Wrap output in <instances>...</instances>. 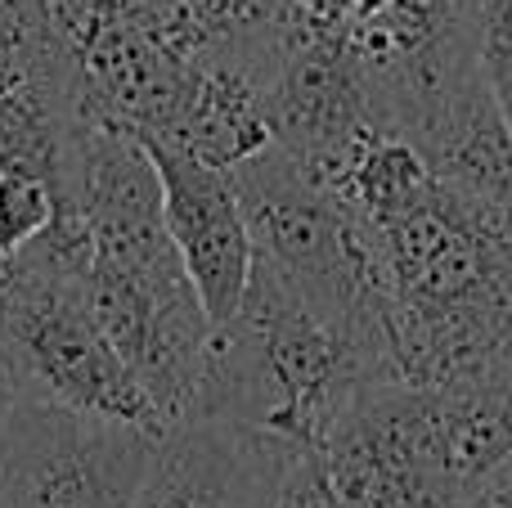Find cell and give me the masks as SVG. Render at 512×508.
<instances>
[{
	"instance_id": "obj_11",
	"label": "cell",
	"mask_w": 512,
	"mask_h": 508,
	"mask_svg": "<svg viewBox=\"0 0 512 508\" xmlns=\"http://www.w3.org/2000/svg\"><path fill=\"white\" fill-rule=\"evenodd\" d=\"M477 68L495 99L499 117L512 131V0H481V32H477Z\"/></svg>"
},
{
	"instance_id": "obj_3",
	"label": "cell",
	"mask_w": 512,
	"mask_h": 508,
	"mask_svg": "<svg viewBox=\"0 0 512 508\" xmlns=\"http://www.w3.org/2000/svg\"><path fill=\"white\" fill-rule=\"evenodd\" d=\"M0 396L131 419L162 437L140 378L99 320L68 216L0 266Z\"/></svg>"
},
{
	"instance_id": "obj_10",
	"label": "cell",
	"mask_w": 512,
	"mask_h": 508,
	"mask_svg": "<svg viewBox=\"0 0 512 508\" xmlns=\"http://www.w3.org/2000/svg\"><path fill=\"white\" fill-rule=\"evenodd\" d=\"M162 32L189 59H234L279 72L292 36V0H149Z\"/></svg>"
},
{
	"instance_id": "obj_14",
	"label": "cell",
	"mask_w": 512,
	"mask_h": 508,
	"mask_svg": "<svg viewBox=\"0 0 512 508\" xmlns=\"http://www.w3.org/2000/svg\"><path fill=\"white\" fill-rule=\"evenodd\" d=\"M468 508H512V464L490 486H481V491L472 495Z\"/></svg>"
},
{
	"instance_id": "obj_9",
	"label": "cell",
	"mask_w": 512,
	"mask_h": 508,
	"mask_svg": "<svg viewBox=\"0 0 512 508\" xmlns=\"http://www.w3.org/2000/svg\"><path fill=\"white\" fill-rule=\"evenodd\" d=\"M301 446L230 423L189 419L158 437L131 508H256Z\"/></svg>"
},
{
	"instance_id": "obj_4",
	"label": "cell",
	"mask_w": 512,
	"mask_h": 508,
	"mask_svg": "<svg viewBox=\"0 0 512 508\" xmlns=\"http://www.w3.org/2000/svg\"><path fill=\"white\" fill-rule=\"evenodd\" d=\"M230 176L243 198L256 261L288 279L310 311L346 329L378 360L382 374L400 383L382 311L378 252L360 216L333 189L315 185L279 144L234 167Z\"/></svg>"
},
{
	"instance_id": "obj_13",
	"label": "cell",
	"mask_w": 512,
	"mask_h": 508,
	"mask_svg": "<svg viewBox=\"0 0 512 508\" xmlns=\"http://www.w3.org/2000/svg\"><path fill=\"white\" fill-rule=\"evenodd\" d=\"M355 0H292V36L288 41H306V36H342L351 23Z\"/></svg>"
},
{
	"instance_id": "obj_8",
	"label": "cell",
	"mask_w": 512,
	"mask_h": 508,
	"mask_svg": "<svg viewBox=\"0 0 512 508\" xmlns=\"http://www.w3.org/2000/svg\"><path fill=\"white\" fill-rule=\"evenodd\" d=\"M153 167L162 180V207H167V230L180 248L189 279L203 297L212 324H225L239 311L252 279V234L243 216V198L230 171L194 158L167 140H144Z\"/></svg>"
},
{
	"instance_id": "obj_1",
	"label": "cell",
	"mask_w": 512,
	"mask_h": 508,
	"mask_svg": "<svg viewBox=\"0 0 512 508\" xmlns=\"http://www.w3.org/2000/svg\"><path fill=\"white\" fill-rule=\"evenodd\" d=\"M364 230L400 383H512V212L432 171Z\"/></svg>"
},
{
	"instance_id": "obj_2",
	"label": "cell",
	"mask_w": 512,
	"mask_h": 508,
	"mask_svg": "<svg viewBox=\"0 0 512 508\" xmlns=\"http://www.w3.org/2000/svg\"><path fill=\"white\" fill-rule=\"evenodd\" d=\"M369 383L391 378L351 333L310 311L288 279L252 261L239 311L212 329L185 423L207 419L319 446L342 405Z\"/></svg>"
},
{
	"instance_id": "obj_12",
	"label": "cell",
	"mask_w": 512,
	"mask_h": 508,
	"mask_svg": "<svg viewBox=\"0 0 512 508\" xmlns=\"http://www.w3.org/2000/svg\"><path fill=\"white\" fill-rule=\"evenodd\" d=\"M256 508H346L337 500L328 468L319 459V446H301L288 455V464L274 473L270 491L261 495Z\"/></svg>"
},
{
	"instance_id": "obj_15",
	"label": "cell",
	"mask_w": 512,
	"mask_h": 508,
	"mask_svg": "<svg viewBox=\"0 0 512 508\" xmlns=\"http://www.w3.org/2000/svg\"><path fill=\"white\" fill-rule=\"evenodd\" d=\"M0 414H5V396H0Z\"/></svg>"
},
{
	"instance_id": "obj_6",
	"label": "cell",
	"mask_w": 512,
	"mask_h": 508,
	"mask_svg": "<svg viewBox=\"0 0 512 508\" xmlns=\"http://www.w3.org/2000/svg\"><path fill=\"white\" fill-rule=\"evenodd\" d=\"M481 0H355L346 41L378 95L387 131L423 140L472 86Z\"/></svg>"
},
{
	"instance_id": "obj_7",
	"label": "cell",
	"mask_w": 512,
	"mask_h": 508,
	"mask_svg": "<svg viewBox=\"0 0 512 508\" xmlns=\"http://www.w3.org/2000/svg\"><path fill=\"white\" fill-rule=\"evenodd\" d=\"M270 126L274 144L324 189L346 176L373 135L387 131L373 81L346 32L288 41L270 81Z\"/></svg>"
},
{
	"instance_id": "obj_5",
	"label": "cell",
	"mask_w": 512,
	"mask_h": 508,
	"mask_svg": "<svg viewBox=\"0 0 512 508\" xmlns=\"http://www.w3.org/2000/svg\"><path fill=\"white\" fill-rule=\"evenodd\" d=\"M158 432L68 405L5 401L0 508H131Z\"/></svg>"
}]
</instances>
